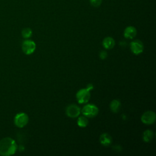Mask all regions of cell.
Listing matches in <instances>:
<instances>
[{"mask_svg": "<svg viewBox=\"0 0 156 156\" xmlns=\"http://www.w3.org/2000/svg\"><path fill=\"white\" fill-rule=\"evenodd\" d=\"M156 118L155 113L152 111H147L144 112L141 116V121L145 124H153Z\"/></svg>", "mask_w": 156, "mask_h": 156, "instance_id": "obj_6", "label": "cell"}, {"mask_svg": "<svg viewBox=\"0 0 156 156\" xmlns=\"http://www.w3.org/2000/svg\"><path fill=\"white\" fill-rule=\"evenodd\" d=\"M115 42L114 39L110 37H105L102 41L103 46L107 49H110L113 48L115 46Z\"/></svg>", "mask_w": 156, "mask_h": 156, "instance_id": "obj_11", "label": "cell"}, {"mask_svg": "<svg viewBox=\"0 0 156 156\" xmlns=\"http://www.w3.org/2000/svg\"><path fill=\"white\" fill-rule=\"evenodd\" d=\"M21 34H22V36L23 37V38H28L31 37V35L32 34V31L30 28H28V27L24 28L22 30Z\"/></svg>", "mask_w": 156, "mask_h": 156, "instance_id": "obj_15", "label": "cell"}, {"mask_svg": "<svg viewBox=\"0 0 156 156\" xmlns=\"http://www.w3.org/2000/svg\"><path fill=\"white\" fill-rule=\"evenodd\" d=\"M80 112V108L75 104L69 105L66 109V113L67 116L70 118L77 117L79 115Z\"/></svg>", "mask_w": 156, "mask_h": 156, "instance_id": "obj_8", "label": "cell"}, {"mask_svg": "<svg viewBox=\"0 0 156 156\" xmlns=\"http://www.w3.org/2000/svg\"><path fill=\"white\" fill-rule=\"evenodd\" d=\"M102 0H90V4L94 7H98L102 3Z\"/></svg>", "mask_w": 156, "mask_h": 156, "instance_id": "obj_16", "label": "cell"}, {"mask_svg": "<svg viewBox=\"0 0 156 156\" xmlns=\"http://www.w3.org/2000/svg\"><path fill=\"white\" fill-rule=\"evenodd\" d=\"M99 57L101 59H105L107 57V54L105 51H102L99 54Z\"/></svg>", "mask_w": 156, "mask_h": 156, "instance_id": "obj_17", "label": "cell"}, {"mask_svg": "<svg viewBox=\"0 0 156 156\" xmlns=\"http://www.w3.org/2000/svg\"><path fill=\"white\" fill-rule=\"evenodd\" d=\"M87 88L88 89V90H91V89H93V85L92 84H91V83H89L88 85H87Z\"/></svg>", "mask_w": 156, "mask_h": 156, "instance_id": "obj_18", "label": "cell"}, {"mask_svg": "<svg viewBox=\"0 0 156 156\" xmlns=\"http://www.w3.org/2000/svg\"><path fill=\"white\" fill-rule=\"evenodd\" d=\"M17 149L15 140L10 137H5L0 141V155L9 156L14 154Z\"/></svg>", "mask_w": 156, "mask_h": 156, "instance_id": "obj_1", "label": "cell"}, {"mask_svg": "<svg viewBox=\"0 0 156 156\" xmlns=\"http://www.w3.org/2000/svg\"><path fill=\"white\" fill-rule=\"evenodd\" d=\"M88 119L85 116H80L77 119V124L80 127H85L88 125Z\"/></svg>", "mask_w": 156, "mask_h": 156, "instance_id": "obj_14", "label": "cell"}, {"mask_svg": "<svg viewBox=\"0 0 156 156\" xmlns=\"http://www.w3.org/2000/svg\"><path fill=\"white\" fill-rule=\"evenodd\" d=\"M36 48V44L34 41L30 40H26L22 44V49L24 54L30 55L32 54Z\"/></svg>", "mask_w": 156, "mask_h": 156, "instance_id": "obj_5", "label": "cell"}, {"mask_svg": "<svg viewBox=\"0 0 156 156\" xmlns=\"http://www.w3.org/2000/svg\"><path fill=\"white\" fill-rule=\"evenodd\" d=\"M29 121V117L24 113H19L16 115L14 118V123L18 127H24Z\"/></svg>", "mask_w": 156, "mask_h": 156, "instance_id": "obj_4", "label": "cell"}, {"mask_svg": "<svg viewBox=\"0 0 156 156\" xmlns=\"http://www.w3.org/2000/svg\"><path fill=\"white\" fill-rule=\"evenodd\" d=\"M154 137V132L151 130H146L143 133V140L145 142H149Z\"/></svg>", "mask_w": 156, "mask_h": 156, "instance_id": "obj_13", "label": "cell"}, {"mask_svg": "<svg viewBox=\"0 0 156 156\" xmlns=\"http://www.w3.org/2000/svg\"><path fill=\"white\" fill-rule=\"evenodd\" d=\"M99 141L102 145L104 146H108L111 144L112 139L109 134L107 133H104L100 136Z\"/></svg>", "mask_w": 156, "mask_h": 156, "instance_id": "obj_10", "label": "cell"}, {"mask_svg": "<svg viewBox=\"0 0 156 156\" xmlns=\"http://www.w3.org/2000/svg\"><path fill=\"white\" fill-rule=\"evenodd\" d=\"M136 35V29L133 26L127 27L124 32V36L126 38L132 39Z\"/></svg>", "mask_w": 156, "mask_h": 156, "instance_id": "obj_9", "label": "cell"}, {"mask_svg": "<svg viewBox=\"0 0 156 156\" xmlns=\"http://www.w3.org/2000/svg\"><path fill=\"white\" fill-rule=\"evenodd\" d=\"M111 110L114 113H118L121 108V102L116 99L113 100L110 105Z\"/></svg>", "mask_w": 156, "mask_h": 156, "instance_id": "obj_12", "label": "cell"}, {"mask_svg": "<svg viewBox=\"0 0 156 156\" xmlns=\"http://www.w3.org/2000/svg\"><path fill=\"white\" fill-rule=\"evenodd\" d=\"M130 49L132 52L136 55L141 54L143 51L144 46L143 44V43L138 40H135L131 42L130 43Z\"/></svg>", "mask_w": 156, "mask_h": 156, "instance_id": "obj_7", "label": "cell"}, {"mask_svg": "<svg viewBox=\"0 0 156 156\" xmlns=\"http://www.w3.org/2000/svg\"><path fill=\"white\" fill-rule=\"evenodd\" d=\"M98 108L93 104H87L82 109V113L83 115L89 118H93L96 116L98 115Z\"/></svg>", "mask_w": 156, "mask_h": 156, "instance_id": "obj_2", "label": "cell"}, {"mask_svg": "<svg viewBox=\"0 0 156 156\" xmlns=\"http://www.w3.org/2000/svg\"><path fill=\"white\" fill-rule=\"evenodd\" d=\"M76 98L79 104H84L88 102L90 98V90H88L87 88L80 90L76 94Z\"/></svg>", "mask_w": 156, "mask_h": 156, "instance_id": "obj_3", "label": "cell"}]
</instances>
